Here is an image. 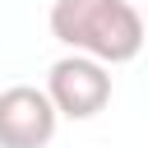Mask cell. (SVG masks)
<instances>
[{
	"mask_svg": "<svg viewBox=\"0 0 148 148\" xmlns=\"http://www.w3.org/2000/svg\"><path fill=\"white\" fill-rule=\"evenodd\" d=\"M51 37L97 65H130L143 51V14L130 0H56Z\"/></svg>",
	"mask_w": 148,
	"mask_h": 148,
	"instance_id": "obj_1",
	"label": "cell"
},
{
	"mask_svg": "<svg viewBox=\"0 0 148 148\" xmlns=\"http://www.w3.org/2000/svg\"><path fill=\"white\" fill-rule=\"evenodd\" d=\"M56 125L60 116L42 88L14 83L0 92V148H46L56 139Z\"/></svg>",
	"mask_w": 148,
	"mask_h": 148,
	"instance_id": "obj_3",
	"label": "cell"
},
{
	"mask_svg": "<svg viewBox=\"0 0 148 148\" xmlns=\"http://www.w3.org/2000/svg\"><path fill=\"white\" fill-rule=\"evenodd\" d=\"M42 92L56 106V116H65V120H92L111 102V69L69 51V56H60L46 69V88Z\"/></svg>",
	"mask_w": 148,
	"mask_h": 148,
	"instance_id": "obj_2",
	"label": "cell"
}]
</instances>
